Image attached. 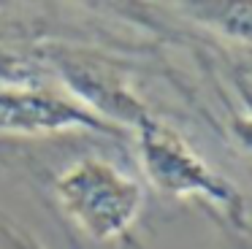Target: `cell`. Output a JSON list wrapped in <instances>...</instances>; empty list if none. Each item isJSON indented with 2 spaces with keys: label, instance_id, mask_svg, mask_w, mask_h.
<instances>
[{
  "label": "cell",
  "instance_id": "1",
  "mask_svg": "<svg viewBox=\"0 0 252 249\" xmlns=\"http://www.w3.org/2000/svg\"><path fill=\"white\" fill-rule=\"evenodd\" d=\"M136 135L141 168L160 192L168 198H203L206 203L217 206L233 222V227L244 230V198L239 189L225 176L212 171L203 157H198L182 141L179 133L149 114L136 124Z\"/></svg>",
  "mask_w": 252,
  "mask_h": 249
},
{
  "label": "cell",
  "instance_id": "2",
  "mask_svg": "<svg viewBox=\"0 0 252 249\" xmlns=\"http://www.w3.org/2000/svg\"><path fill=\"white\" fill-rule=\"evenodd\" d=\"M55 195L63 211L95 241L125 236L144 206L141 184L106 160H79L60 173Z\"/></svg>",
  "mask_w": 252,
  "mask_h": 249
},
{
  "label": "cell",
  "instance_id": "3",
  "mask_svg": "<svg viewBox=\"0 0 252 249\" xmlns=\"http://www.w3.org/2000/svg\"><path fill=\"white\" fill-rule=\"evenodd\" d=\"M55 68L60 79L73 92V100L95 111L100 119L109 124H130L136 127L144 117H149V108L141 103V97L130 90L127 79L98 57L79 52H57L55 54Z\"/></svg>",
  "mask_w": 252,
  "mask_h": 249
},
{
  "label": "cell",
  "instance_id": "4",
  "mask_svg": "<svg viewBox=\"0 0 252 249\" xmlns=\"http://www.w3.org/2000/svg\"><path fill=\"white\" fill-rule=\"evenodd\" d=\"M87 127L95 133L120 135L122 130L100 119L73 97L41 87H0V130L6 133H57Z\"/></svg>",
  "mask_w": 252,
  "mask_h": 249
},
{
  "label": "cell",
  "instance_id": "5",
  "mask_svg": "<svg viewBox=\"0 0 252 249\" xmlns=\"http://www.w3.org/2000/svg\"><path fill=\"white\" fill-rule=\"evenodd\" d=\"M198 16L222 35L241 43H252V0H222V3H195Z\"/></svg>",
  "mask_w": 252,
  "mask_h": 249
},
{
  "label": "cell",
  "instance_id": "6",
  "mask_svg": "<svg viewBox=\"0 0 252 249\" xmlns=\"http://www.w3.org/2000/svg\"><path fill=\"white\" fill-rule=\"evenodd\" d=\"M0 238L8 244V249H44L30 233H22L17 227L6 225V222H0Z\"/></svg>",
  "mask_w": 252,
  "mask_h": 249
},
{
  "label": "cell",
  "instance_id": "7",
  "mask_svg": "<svg viewBox=\"0 0 252 249\" xmlns=\"http://www.w3.org/2000/svg\"><path fill=\"white\" fill-rule=\"evenodd\" d=\"M233 133L241 141V146L252 155V100L247 103V111L233 119Z\"/></svg>",
  "mask_w": 252,
  "mask_h": 249
}]
</instances>
